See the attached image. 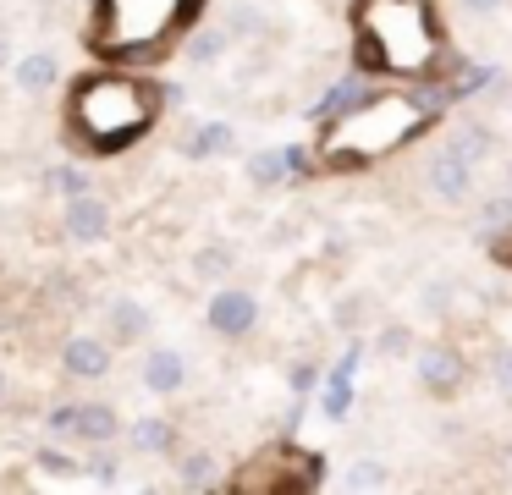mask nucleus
<instances>
[{
  "mask_svg": "<svg viewBox=\"0 0 512 495\" xmlns=\"http://www.w3.org/2000/svg\"><path fill=\"white\" fill-rule=\"evenodd\" d=\"M160 116V88L133 72H89L78 77L67 99V143H78L89 160L127 154Z\"/></svg>",
  "mask_w": 512,
  "mask_h": 495,
  "instance_id": "1",
  "label": "nucleus"
},
{
  "mask_svg": "<svg viewBox=\"0 0 512 495\" xmlns=\"http://www.w3.org/2000/svg\"><path fill=\"white\" fill-rule=\"evenodd\" d=\"M358 66L386 77H435L446 72V39L430 0H358L353 6Z\"/></svg>",
  "mask_w": 512,
  "mask_h": 495,
  "instance_id": "2",
  "label": "nucleus"
},
{
  "mask_svg": "<svg viewBox=\"0 0 512 495\" xmlns=\"http://www.w3.org/2000/svg\"><path fill=\"white\" fill-rule=\"evenodd\" d=\"M424 121L430 116L419 110L413 94H386V88H375L353 116L325 121L320 165L325 171H358V165H375V160H386V154L408 149V143L424 132Z\"/></svg>",
  "mask_w": 512,
  "mask_h": 495,
  "instance_id": "3",
  "label": "nucleus"
},
{
  "mask_svg": "<svg viewBox=\"0 0 512 495\" xmlns=\"http://www.w3.org/2000/svg\"><path fill=\"white\" fill-rule=\"evenodd\" d=\"M204 0H100L94 6V50L116 55V61H133L149 55L160 44H171L193 17H199Z\"/></svg>",
  "mask_w": 512,
  "mask_h": 495,
  "instance_id": "4",
  "label": "nucleus"
},
{
  "mask_svg": "<svg viewBox=\"0 0 512 495\" xmlns=\"http://www.w3.org/2000/svg\"><path fill=\"white\" fill-rule=\"evenodd\" d=\"M204 325H210V336H221V341H248L254 325H259V297L248 292V286L221 281L210 292V303H204Z\"/></svg>",
  "mask_w": 512,
  "mask_h": 495,
  "instance_id": "5",
  "label": "nucleus"
},
{
  "mask_svg": "<svg viewBox=\"0 0 512 495\" xmlns=\"http://www.w3.org/2000/svg\"><path fill=\"white\" fill-rule=\"evenodd\" d=\"M413 380L430 396H457L468 385V358L452 341H419V352H413Z\"/></svg>",
  "mask_w": 512,
  "mask_h": 495,
  "instance_id": "6",
  "label": "nucleus"
},
{
  "mask_svg": "<svg viewBox=\"0 0 512 495\" xmlns=\"http://www.w3.org/2000/svg\"><path fill=\"white\" fill-rule=\"evenodd\" d=\"M424 187L441 204H468L474 198V160L463 149H435L430 165H424Z\"/></svg>",
  "mask_w": 512,
  "mask_h": 495,
  "instance_id": "7",
  "label": "nucleus"
},
{
  "mask_svg": "<svg viewBox=\"0 0 512 495\" xmlns=\"http://www.w3.org/2000/svg\"><path fill=\"white\" fill-rule=\"evenodd\" d=\"M61 231H67L78 248H94V242L111 237V204L100 193H78V198H61Z\"/></svg>",
  "mask_w": 512,
  "mask_h": 495,
  "instance_id": "8",
  "label": "nucleus"
},
{
  "mask_svg": "<svg viewBox=\"0 0 512 495\" xmlns=\"http://www.w3.org/2000/svg\"><path fill=\"white\" fill-rule=\"evenodd\" d=\"M61 369L72 374V380H111V369H116V347L105 336H67L61 341Z\"/></svg>",
  "mask_w": 512,
  "mask_h": 495,
  "instance_id": "9",
  "label": "nucleus"
},
{
  "mask_svg": "<svg viewBox=\"0 0 512 495\" xmlns=\"http://www.w3.org/2000/svg\"><path fill=\"white\" fill-rule=\"evenodd\" d=\"M369 94H375V72H364V66H358V72L336 77V83L325 88L320 99H314V110H309V116L320 121V127H325V121H342V116H353V110L364 105Z\"/></svg>",
  "mask_w": 512,
  "mask_h": 495,
  "instance_id": "10",
  "label": "nucleus"
},
{
  "mask_svg": "<svg viewBox=\"0 0 512 495\" xmlns=\"http://www.w3.org/2000/svg\"><path fill=\"white\" fill-rule=\"evenodd\" d=\"M105 330L116 336V347H144L155 330V308L144 297H111L105 303Z\"/></svg>",
  "mask_w": 512,
  "mask_h": 495,
  "instance_id": "11",
  "label": "nucleus"
},
{
  "mask_svg": "<svg viewBox=\"0 0 512 495\" xmlns=\"http://www.w3.org/2000/svg\"><path fill=\"white\" fill-rule=\"evenodd\" d=\"M188 385V358L177 347H149L144 352V391L155 396H177Z\"/></svg>",
  "mask_w": 512,
  "mask_h": 495,
  "instance_id": "12",
  "label": "nucleus"
},
{
  "mask_svg": "<svg viewBox=\"0 0 512 495\" xmlns=\"http://www.w3.org/2000/svg\"><path fill=\"white\" fill-rule=\"evenodd\" d=\"M12 83H17V94L39 99V94H50V88L61 83V61L50 50H28V55L12 61Z\"/></svg>",
  "mask_w": 512,
  "mask_h": 495,
  "instance_id": "13",
  "label": "nucleus"
},
{
  "mask_svg": "<svg viewBox=\"0 0 512 495\" xmlns=\"http://www.w3.org/2000/svg\"><path fill=\"white\" fill-rule=\"evenodd\" d=\"M127 446H133L138 457H171V451H177V424L160 418V413L133 418V424H127Z\"/></svg>",
  "mask_w": 512,
  "mask_h": 495,
  "instance_id": "14",
  "label": "nucleus"
},
{
  "mask_svg": "<svg viewBox=\"0 0 512 495\" xmlns=\"http://www.w3.org/2000/svg\"><path fill=\"white\" fill-rule=\"evenodd\" d=\"M237 149V127L232 121H199V127H188V138H182V154L188 160H221V154Z\"/></svg>",
  "mask_w": 512,
  "mask_h": 495,
  "instance_id": "15",
  "label": "nucleus"
},
{
  "mask_svg": "<svg viewBox=\"0 0 512 495\" xmlns=\"http://www.w3.org/2000/svg\"><path fill=\"white\" fill-rule=\"evenodd\" d=\"M122 413H116L111 402H83L78 413V440L83 446H100V440H122Z\"/></svg>",
  "mask_w": 512,
  "mask_h": 495,
  "instance_id": "16",
  "label": "nucleus"
},
{
  "mask_svg": "<svg viewBox=\"0 0 512 495\" xmlns=\"http://www.w3.org/2000/svg\"><path fill=\"white\" fill-rule=\"evenodd\" d=\"M188 270H193V281H204V286H221L226 275L237 270V248H232V242H204V248L188 259Z\"/></svg>",
  "mask_w": 512,
  "mask_h": 495,
  "instance_id": "17",
  "label": "nucleus"
},
{
  "mask_svg": "<svg viewBox=\"0 0 512 495\" xmlns=\"http://www.w3.org/2000/svg\"><path fill=\"white\" fill-rule=\"evenodd\" d=\"M243 171H248V187H259V193L292 182V171H287V143H281V149H254Z\"/></svg>",
  "mask_w": 512,
  "mask_h": 495,
  "instance_id": "18",
  "label": "nucleus"
},
{
  "mask_svg": "<svg viewBox=\"0 0 512 495\" xmlns=\"http://www.w3.org/2000/svg\"><path fill=\"white\" fill-rule=\"evenodd\" d=\"M34 468L45 473V479H56V484H67V479H83V462L72 457L61 440H45V446L34 451Z\"/></svg>",
  "mask_w": 512,
  "mask_h": 495,
  "instance_id": "19",
  "label": "nucleus"
},
{
  "mask_svg": "<svg viewBox=\"0 0 512 495\" xmlns=\"http://www.w3.org/2000/svg\"><path fill=\"white\" fill-rule=\"evenodd\" d=\"M320 413L331 418V424L353 413V374H347V369H331V374H325V385H320Z\"/></svg>",
  "mask_w": 512,
  "mask_h": 495,
  "instance_id": "20",
  "label": "nucleus"
},
{
  "mask_svg": "<svg viewBox=\"0 0 512 495\" xmlns=\"http://www.w3.org/2000/svg\"><path fill=\"white\" fill-rule=\"evenodd\" d=\"M232 39H237L232 28H215V22H210V28H199V33L188 39V61H193V66H215L226 50H232Z\"/></svg>",
  "mask_w": 512,
  "mask_h": 495,
  "instance_id": "21",
  "label": "nucleus"
},
{
  "mask_svg": "<svg viewBox=\"0 0 512 495\" xmlns=\"http://www.w3.org/2000/svg\"><path fill=\"white\" fill-rule=\"evenodd\" d=\"M83 479L100 484V490L122 484V451H116V440H100V446H94V457L83 462Z\"/></svg>",
  "mask_w": 512,
  "mask_h": 495,
  "instance_id": "22",
  "label": "nucleus"
},
{
  "mask_svg": "<svg viewBox=\"0 0 512 495\" xmlns=\"http://www.w3.org/2000/svg\"><path fill=\"white\" fill-rule=\"evenodd\" d=\"M45 187L56 198H78V193H89V187H94V176H89V165L61 160V165H50V171H45Z\"/></svg>",
  "mask_w": 512,
  "mask_h": 495,
  "instance_id": "23",
  "label": "nucleus"
},
{
  "mask_svg": "<svg viewBox=\"0 0 512 495\" xmlns=\"http://www.w3.org/2000/svg\"><path fill=\"white\" fill-rule=\"evenodd\" d=\"M177 484L182 490H210L215 484V457L210 451H182L177 457Z\"/></svg>",
  "mask_w": 512,
  "mask_h": 495,
  "instance_id": "24",
  "label": "nucleus"
},
{
  "mask_svg": "<svg viewBox=\"0 0 512 495\" xmlns=\"http://www.w3.org/2000/svg\"><path fill=\"white\" fill-rule=\"evenodd\" d=\"M342 484H347V490H386L391 473H386V462H380V457H358L353 468L342 473Z\"/></svg>",
  "mask_w": 512,
  "mask_h": 495,
  "instance_id": "25",
  "label": "nucleus"
},
{
  "mask_svg": "<svg viewBox=\"0 0 512 495\" xmlns=\"http://www.w3.org/2000/svg\"><path fill=\"white\" fill-rule=\"evenodd\" d=\"M375 352H380V358H391V363H402V358H413V352H419V336H413L408 325H386L375 336Z\"/></svg>",
  "mask_w": 512,
  "mask_h": 495,
  "instance_id": "26",
  "label": "nucleus"
},
{
  "mask_svg": "<svg viewBox=\"0 0 512 495\" xmlns=\"http://www.w3.org/2000/svg\"><path fill=\"white\" fill-rule=\"evenodd\" d=\"M474 209H479V226L485 231H507L512 226V193H479Z\"/></svg>",
  "mask_w": 512,
  "mask_h": 495,
  "instance_id": "27",
  "label": "nucleus"
},
{
  "mask_svg": "<svg viewBox=\"0 0 512 495\" xmlns=\"http://www.w3.org/2000/svg\"><path fill=\"white\" fill-rule=\"evenodd\" d=\"M452 149H463L468 160H485V154L496 149V132H490V127H479V121H463V127L452 132Z\"/></svg>",
  "mask_w": 512,
  "mask_h": 495,
  "instance_id": "28",
  "label": "nucleus"
},
{
  "mask_svg": "<svg viewBox=\"0 0 512 495\" xmlns=\"http://www.w3.org/2000/svg\"><path fill=\"white\" fill-rule=\"evenodd\" d=\"M78 413H83V402H56L45 413V435L50 440H78Z\"/></svg>",
  "mask_w": 512,
  "mask_h": 495,
  "instance_id": "29",
  "label": "nucleus"
},
{
  "mask_svg": "<svg viewBox=\"0 0 512 495\" xmlns=\"http://www.w3.org/2000/svg\"><path fill=\"white\" fill-rule=\"evenodd\" d=\"M419 303H424V314L446 319V314H452V281H430V286L419 292Z\"/></svg>",
  "mask_w": 512,
  "mask_h": 495,
  "instance_id": "30",
  "label": "nucleus"
},
{
  "mask_svg": "<svg viewBox=\"0 0 512 495\" xmlns=\"http://www.w3.org/2000/svg\"><path fill=\"white\" fill-rule=\"evenodd\" d=\"M314 385H320V369H314L309 358H298V363L287 369V391H292V396H309Z\"/></svg>",
  "mask_w": 512,
  "mask_h": 495,
  "instance_id": "31",
  "label": "nucleus"
},
{
  "mask_svg": "<svg viewBox=\"0 0 512 495\" xmlns=\"http://www.w3.org/2000/svg\"><path fill=\"white\" fill-rule=\"evenodd\" d=\"M490 380H496V391L512 396V347H496V358H490Z\"/></svg>",
  "mask_w": 512,
  "mask_h": 495,
  "instance_id": "32",
  "label": "nucleus"
},
{
  "mask_svg": "<svg viewBox=\"0 0 512 495\" xmlns=\"http://www.w3.org/2000/svg\"><path fill=\"white\" fill-rule=\"evenodd\" d=\"M364 314H369L364 297H347V303L336 308V330H358V325H364Z\"/></svg>",
  "mask_w": 512,
  "mask_h": 495,
  "instance_id": "33",
  "label": "nucleus"
},
{
  "mask_svg": "<svg viewBox=\"0 0 512 495\" xmlns=\"http://www.w3.org/2000/svg\"><path fill=\"white\" fill-rule=\"evenodd\" d=\"M457 6H463L468 17H496V11H507L512 0H457Z\"/></svg>",
  "mask_w": 512,
  "mask_h": 495,
  "instance_id": "34",
  "label": "nucleus"
},
{
  "mask_svg": "<svg viewBox=\"0 0 512 495\" xmlns=\"http://www.w3.org/2000/svg\"><path fill=\"white\" fill-rule=\"evenodd\" d=\"M287 171H292V176H309V171H314L309 149H298V143H287Z\"/></svg>",
  "mask_w": 512,
  "mask_h": 495,
  "instance_id": "35",
  "label": "nucleus"
},
{
  "mask_svg": "<svg viewBox=\"0 0 512 495\" xmlns=\"http://www.w3.org/2000/svg\"><path fill=\"white\" fill-rule=\"evenodd\" d=\"M12 61H17V55H12V39L0 33V72H12Z\"/></svg>",
  "mask_w": 512,
  "mask_h": 495,
  "instance_id": "36",
  "label": "nucleus"
},
{
  "mask_svg": "<svg viewBox=\"0 0 512 495\" xmlns=\"http://www.w3.org/2000/svg\"><path fill=\"white\" fill-rule=\"evenodd\" d=\"M507 193H512V154H507Z\"/></svg>",
  "mask_w": 512,
  "mask_h": 495,
  "instance_id": "37",
  "label": "nucleus"
},
{
  "mask_svg": "<svg viewBox=\"0 0 512 495\" xmlns=\"http://www.w3.org/2000/svg\"><path fill=\"white\" fill-rule=\"evenodd\" d=\"M0 402H6V374H0Z\"/></svg>",
  "mask_w": 512,
  "mask_h": 495,
  "instance_id": "38",
  "label": "nucleus"
},
{
  "mask_svg": "<svg viewBox=\"0 0 512 495\" xmlns=\"http://www.w3.org/2000/svg\"><path fill=\"white\" fill-rule=\"evenodd\" d=\"M507 468H512V451H507Z\"/></svg>",
  "mask_w": 512,
  "mask_h": 495,
  "instance_id": "39",
  "label": "nucleus"
}]
</instances>
